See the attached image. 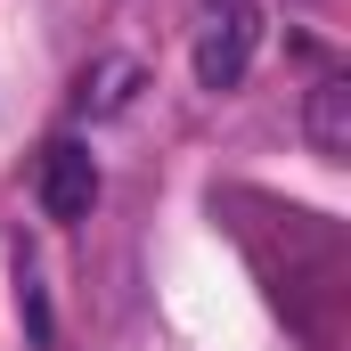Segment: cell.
<instances>
[{
  "instance_id": "obj_1",
  "label": "cell",
  "mask_w": 351,
  "mask_h": 351,
  "mask_svg": "<svg viewBox=\"0 0 351 351\" xmlns=\"http://www.w3.org/2000/svg\"><path fill=\"white\" fill-rule=\"evenodd\" d=\"M254 58H262V0H204L196 8V49H188V66H196V90H237L254 74Z\"/></svg>"
},
{
  "instance_id": "obj_2",
  "label": "cell",
  "mask_w": 351,
  "mask_h": 351,
  "mask_svg": "<svg viewBox=\"0 0 351 351\" xmlns=\"http://www.w3.org/2000/svg\"><path fill=\"white\" fill-rule=\"evenodd\" d=\"M33 196H41L49 221H90V204H98V156L82 139H49L41 164H33Z\"/></svg>"
},
{
  "instance_id": "obj_3",
  "label": "cell",
  "mask_w": 351,
  "mask_h": 351,
  "mask_svg": "<svg viewBox=\"0 0 351 351\" xmlns=\"http://www.w3.org/2000/svg\"><path fill=\"white\" fill-rule=\"evenodd\" d=\"M302 139H311L319 164H343L351 156V82L343 74H319L311 82V98H302Z\"/></svg>"
},
{
  "instance_id": "obj_4",
  "label": "cell",
  "mask_w": 351,
  "mask_h": 351,
  "mask_svg": "<svg viewBox=\"0 0 351 351\" xmlns=\"http://www.w3.org/2000/svg\"><path fill=\"white\" fill-rule=\"evenodd\" d=\"M147 90V66L139 58H98V66H82V82H74V114H90V123H114V114H131V98Z\"/></svg>"
}]
</instances>
